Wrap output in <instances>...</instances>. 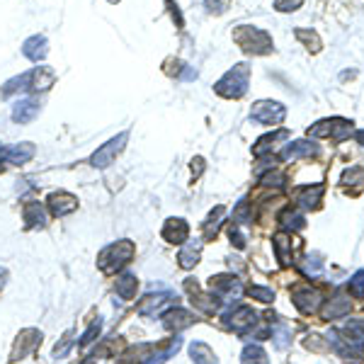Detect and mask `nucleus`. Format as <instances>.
Masks as SVG:
<instances>
[{"label":"nucleus","mask_w":364,"mask_h":364,"mask_svg":"<svg viewBox=\"0 0 364 364\" xmlns=\"http://www.w3.org/2000/svg\"><path fill=\"white\" fill-rule=\"evenodd\" d=\"M233 41H236L243 52L253 54V56L272 54V36L265 30H260V27H250V25L236 27L233 30Z\"/></svg>","instance_id":"f257e3e1"},{"label":"nucleus","mask_w":364,"mask_h":364,"mask_svg":"<svg viewBox=\"0 0 364 364\" xmlns=\"http://www.w3.org/2000/svg\"><path fill=\"white\" fill-rule=\"evenodd\" d=\"M248 83H250V66L248 63H238L231 71H226L224 78H219L214 90L226 100H238L248 93Z\"/></svg>","instance_id":"f03ea898"},{"label":"nucleus","mask_w":364,"mask_h":364,"mask_svg":"<svg viewBox=\"0 0 364 364\" xmlns=\"http://www.w3.org/2000/svg\"><path fill=\"white\" fill-rule=\"evenodd\" d=\"M133 255H136V246H133L131 241H117L100 253L98 265L105 275H114V272H119L122 267H127L129 262L133 260Z\"/></svg>","instance_id":"7ed1b4c3"},{"label":"nucleus","mask_w":364,"mask_h":364,"mask_svg":"<svg viewBox=\"0 0 364 364\" xmlns=\"http://www.w3.org/2000/svg\"><path fill=\"white\" fill-rule=\"evenodd\" d=\"M352 133H354L352 122H347V119H343V117L321 119V122H316L311 129H308V136H313V139L330 136L333 141H345V139H350Z\"/></svg>","instance_id":"20e7f679"},{"label":"nucleus","mask_w":364,"mask_h":364,"mask_svg":"<svg viewBox=\"0 0 364 364\" xmlns=\"http://www.w3.org/2000/svg\"><path fill=\"white\" fill-rule=\"evenodd\" d=\"M287 117V107L279 103H272V100H260V103L253 105L250 119L257 124H265V127H277Z\"/></svg>","instance_id":"39448f33"},{"label":"nucleus","mask_w":364,"mask_h":364,"mask_svg":"<svg viewBox=\"0 0 364 364\" xmlns=\"http://www.w3.org/2000/svg\"><path fill=\"white\" fill-rule=\"evenodd\" d=\"M127 139H129V133L122 131L119 136L109 139L105 146H100L93 153V158H90V165H93V168H107V165H112L114 160H117V156L124 151V146H127Z\"/></svg>","instance_id":"423d86ee"},{"label":"nucleus","mask_w":364,"mask_h":364,"mask_svg":"<svg viewBox=\"0 0 364 364\" xmlns=\"http://www.w3.org/2000/svg\"><path fill=\"white\" fill-rule=\"evenodd\" d=\"M292 301L303 316H311V313H316L318 308H321V303H323V294L318 292V289H313L311 284H301V287L292 289Z\"/></svg>","instance_id":"0eeeda50"},{"label":"nucleus","mask_w":364,"mask_h":364,"mask_svg":"<svg viewBox=\"0 0 364 364\" xmlns=\"http://www.w3.org/2000/svg\"><path fill=\"white\" fill-rule=\"evenodd\" d=\"M209 289L221 301H231V299H238L243 294L241 279H236L233 275H216V277H211Z\"/></svg>","instance_id":"6e6552de"},{"label":"nucleus","mask_w":364,"mask_h":364,"mask_svg":"<svg viewBox=\"0 0 364 364\" xmlns=\"http://www.w3.org/2000/svg\"><path fill=\"white\" fill-rule=\"evenodd\" d=\"M173 303H175L173 292H156V294H149L146 299H141L136 311L141 316H158V313H165L168 308H173Z\"/></svg>","instance_id":"1a4fd4ad"},{"label":"nucleus","mask_w":364,"mask_h":364,"mask_svg":"<svg viewBox=\"0 0 364 364\" xmlns=\"http://www.w3.org/2000/svg\"><path fill=\"white\" fill-rule=\"evenodd\" d=\"M233 333L238 335H246L248 330H253V325L257 323V313L253 311L250 306H238L236 311L226 313V321H224Z\"/></svg>","instance_id":"9d476101"},{"label":"nucleus","mask_w":364,"mask_h":364,"mask_svg":"<svg viewBox=\"0 0 364 364\" xmlns=\"http://www.w3.org/2000/svg\"><path fill=\"white\" fill-rule=\"evenodd\" d=\"M41 345V333L36 328H27L22 330L20 335H17L15 340V347H12V354H10V362H17V359H25L27 354H32L36 347Z\"/></svg>","instance_id":"9b49d317"},{"label":"nucleus","mask_w":364,"mask_h":364,"mask_svg":"<svg viewBox=\"0 0 364 364\" xmlns=\"http://www.w3.org/2000/svg\"><path fill=\"white\" fill-rule=\"evenodd\" d=\"M325 195L323 182H316V185H303L297 190V202L301 209H318Z\"/></svg>","instance_id":"f8f14e48"},{"label":"nucleus","mask_w":364,"mask_h":364,"mask_svg":"<svg viewBox=\"0 0 364 364\" xmlns=\"http://www.w3.org/2000/svg\"><path fill=\"white\" fill-rule=\"evenodd\" d=\"M160 236L168 243H173V246H182V243L190 238V226H187L185 219H168L163 226V231H160Z\"/></svg>","instance_id":"ddd939ff"},{"label":"nucleus","mask_w":364,"mask_h":364,"mask_svg":"<svg viewBox=\"0 0 364 364\" xmlns=\"http://www.w3.org/2000/svg\"><path fill=\"white\" fill-rule=\"evenodd\" d=\"M195 323V313L185 311V308H168L163 313V325L173 333H180V330L190 328Z\"/></svg>","instance_id":"4468645a"},{"label":"nucleus","mask_w":364,"mask_h":364,"mask_svg":"<svg viewBox=\"0 0 364 364\" xmlns=\"http://www.w3.org/2000/svg\"><path fill=\"white\" fill-rule=\"evenodd\" d=\"M321 153V149H318V144H313V141H294V144H287L282 151V160H299V158H316V156Z\"/></svg>","instance_id":"2eb2a0df"},{"label":"nucleus","mask_w":364,"mask_h":364,"mask_svg":"<svg viewBox=\"0 0 364 364\" xmlns=\"http://www.w3.org/2000/svg\"><path fill=\"white\" fill-rule=\"evenodd\" d=\"M34 153H36L34 144H15L10 149L0 151V160H6V163H12V165H22L34 158Z\"/></svg>","instance_id":"dca6fc26"},{"label":"nucleus","mask_w":364,"mask_h":364,"mask_svg":"<svg viewBox=\"0 0 364 364\" xmlns=\"http://www.w3.org/2000/svg\"><path fill=\"white\" fill-rule=\"evenodd\" d=\"M49 209H52L54 216L73 214V211L78 209V200L73 195H68V192H54V195L49 197Z\"/></svg>","instance_id":"f3484780"},{"label":"nucleus","mask_w":364,"mask_h":364,"mask_svg":"<svg viewBox=\"0 0 364 364\" xmlns=\"http://www.w3.org/2000/svg\"><path fill=\"white\" fill-rule=\"evenodd\" d=\"M350 308H352V303H350V299L345 297L343 289H338L335 292V297L328 301V306L323 308V318L325 321H335V318H343L350 313Z\"/></svg>","instance_id":"a211bd4d"},{"label":"nucleus","mask_w":364,"mask_h":364,"mask_svg":"<svg viewBox=\"0 0 364 364\" xmlns=\"http://www.w3.org/2000/svg\"><path fill=\"white\" fill-rule=\"evenodd\" d=\"M36 117H39V103L32 98L20 100V103L12 107V119H15L17 124H30V122H34Z\"/></svg>","instance_id":"6ab92c4d"},{"label":"nucleus","mask_w":364,"mask_h":364,"mask_svg":"<svg viewBox=\"0 0 364 364\" xmlns=\"http://www.w3.org/2000/svg\"><path fill=\"white\" fill-rule=\"evenodd\" d=\"M47 52H49L47 36H41V34L30 36V39L25 41V47H22V54H25L30 61H36V63H39L41 58L47 56Z\"/></svg>","instance_id":"aec40b11"},{"label":"nucleus","mask_w":364,"mask_h":364,"mask_svg":"<svg viewBox=\"0 0 364 364\" xmlns=\"http://www.w3.org/2000/svg\"><path fill=\"white\" fill-rule=\"evenodd\" d=\"M200 257H202V241H187L182 246V250H180L178 262L182 270H192L200 262Z\"/></svg>","instance_id":"412c9836"},{"label":"nucleus","mask_w":364,"mask_h":364,"mask_svg":"<svg viewBox=\"0 0 364 364\" xmlns=\"http://www.w3.org/2000/svg\"><path fill=\"white\" fill-rule=\"evenodd\" d=\"M284 139H289V131L287 129H277V131H272V133H267V136H262V139H257V144L253 146V153H255L257 158H262V156L270 153V151L275 149L277 141H284Z\"/></svg>","instance_id":"4be33fe9"},{"label":"nucleus","mask_w":364,"mask_h":364,"mask_svg":"<svg viewBox=\"0 0 364 364\" xmlns=\"http://www.w3.org/2000/svg\"><path fill=\"white\" fill-rule=\"evenodd\" d=\"M279 226H282L284 233L301 231L303 226H306V219H303V214L299 209H292V206H287V209L279 214Z\"/></svg>","instance_id":"5701e85b"},{"label":"nucleus","mask_w":364,"mask_h":364,"mask_svg":"<svg viewBox=\"0 0 364 364\" xmlns=\"http://www.w3.org/2000/svg\"><path fill=\"white\" fill-rule=\"evenodd\" d=\"M22 216H25V221H27V228H44V226H47V211H44V206H41L39 202L25 204Z\"/></svg>","instance_id":"b1692460"},{"label":"nucleus","mask_w":364,"mask_h":364,"mask_svg":"<svg viewBox=\"0 0 364 364\" xmlns=\"http://www.w3.org/2000/svg\"><path fill=\"white\" fill-rule=\"evenodd\" d=\"M54 81H56V73L52 71V68H47V66H39V68H34L32 71V83H30V87L32 90H36V93H44V90H49V87L54 85Z\"/></svg>","instance_id":"393cba45"},{"label":"nucleus","mask_w":364,"mask_h":364,"mask_svg":"<svg viewBox=\"0 0 364 364\" xmlns=\"http://www.w3.org/2000/svg\"><path fill=\"white\" fill-rule=\"evenodd\" d=\"M272 246H275V255H277L279 265L287 267L292 262V238L287 233H277L272 238Z\"/></svg>","instance_id":"a878e982"},{"label":"nucleus","mask_w":364,"mask_h":364,"mask_svg":"<svg viewBox=\"0 0 364 364\" xmlns=\"http://www.w3.org/2000/svg\"><path fill=\"white\" fill-rule=\"evenodd\" d=\"M114 289H117V297L119 299H124V301H131V299L136 297L139 282H136V277H133V275H119L117 284H114Z\"/></svg>","instance_id":"bb28decb"},{"label":"nucleus","mask_w":364,"mask_h":364,"mask_svg":"<svg viewBox=\"0 0 364 364\" xmlns=\"http://www.w3.org/2000/svg\"><path fill=\"white\" fill-rule=\"evenodd\" d=\"M190 357H192V362L195 364H219L214 350H211L206 343H192L190 345Z\"/></svg>","instance_id":"cd10ccee"},{"label":"nucleus","mask_w":364,"mask_h":364,"mask_svg":"<svg viewBox=\"0 0 364 364\" xmlns=\"http://www.w3.org/2000/svg\"><path fill=\"white\" fill-rule=\"evenodd\" d=\"M241 364H270V357L260 345H246L241 352Z\"/></svg>","instance_id":"c85d7f7f"},{"label":"nucleus","mask_w":364,"mask_h":364,"mask_svg":"<svg viewBox=\"0 0 364 364\" xmlns=\"http://www.w3.org/2000/svg\"><path fill=\"white\" fill-rule=\"evenodd\" d=\"M226 216V206H216L204 221V238H214L221 228V219Z\"/></svg>","instance_id":"c756f323"},{"label":"nucleus","mask_w":364,"mask_h":364,"mask_svg":"<svg viewBox=\"0 0 364 364\" xmlns=\"http://www.w3.org/2000/svg\"><path fill=\"white\" fill-rule=\"evenodd\" d=\"M30 83H32V71H27V73H22V76L12 78V81H8L6 87H3V98H10V95L20 93V90H27V87H30Z\"/></svg>","instance_id":"7c9ffc66"},{"label":"nucleus","mask_w":364,"mask_h":364,"mask_svg":"<svg viewBox=\"0 0 364 364\" xmlns=\"http://www.w3.org/2000/svg\"><path fill=\"white\" fill-rule=\"evenodd\" d=\"M297 39L303 41V47L308 49V52H321V36L316 34V32L311 30H297Z\"/></svg>","instance_id":"2f4dec72"},{"label":"nucleus","mask_w":364,"mask_h":364,"mask_svg":"<svg viewBox=\"0 0 364 364\" xmlns=\"http://www.w3.org/2000/svg\"><path fill=\"white\" fill-rule=\"evenodd\" d=\"M272 338H275V345L279 350L289 347V343H292V333H289V328L284 323H279L277 328H272Z\"/></svg>","instance_id":"473e14b6"},{"label":"nucleus","mask_w":364,"mask_h":364,"mask_svg":"<svg viewBox=\"0 0 364 364\" xmlns=\"http://www.w3.org/2000/svg\"><path fill=\"white\" fill-rule=\"evenodd\" d=\"M364 182V165H352L343 173V185H359Z\"/></svg>","instance_id":"72a5a7b5"},{"label":"nucleus","mask_w":364,"mask_h":364,"mask_svg":"<svg viewBox=\"0 0 364 364\" xmlns=\"http://www.w3.org/2000/svg\"><path fill=\"white\" fill-rule=\"evenodd\" d=\"M260 182H262L265 187H275V190H282L284 182H287V178H284L282 173H277V170H270V173L262 175Z\"/></svg>","instance_id":"f704fd0d"},{"label":"nucleus","mask_w":364,"mask_h":364,"mask_svg":"<svg viewBox=\"0 0 364 364\" xmlns=\"http://www.w3.org/2000/svg\"><path fill=\"white\" fill-rule=\"evenodd\" d=\"M100 330H103V318L93 321V323H90V328H87L85 333H83V338H81V347L85 350L90 343H95V340H98V335H100Z\"/></svg>","instance_id":"c9c22d12"},{"label":"nucleus","mask_w":364,"mask_h":364,"mask_svg":"<svg viewBox=\"0 0 364 364\" xmlns=\"http://www.w3.org/2000/svg\"><path fill=\"white\" fill-rule=\"evenodd\" d=\"M347 289L352 292V297H357V299L364 297V270L354 272L352 279H350V284H347Z\"/></svg>","instance_id":"e433bc0d"},{"label":"nucleus","mask_w":364,"mask_h":364,"mask_svg":"<svg viewBox=\"0 0 364 364\" xmlns=\"http://www.w3.org/2000/svg\"><path fill=\"white\" fill-rule=\"evenodd\" d=\"M248 294H250L253 299H257V301H262V303H272L275 301V292H272L270 287H250L248 289Z\"/></svg>","instance_id":"4c0bfd02"},{"label":"nucleus","mask_w":364,"mask_h":364,"mask_svg":"<svg viewBox=\"0 0 364 364\" xmlns=\"http://www.w3.org/2000/svg\"><path fill=\"white\" fill-rule=\"evenodd\" d=\"M206 10L211 12V15H221V12L228 10V6H231V0H204Z\"/></svg>","instance_id":"58836bf2"},{"label":"nucleus","mask_w":364,"mask_h":364,"mask_svg":"<svg viewBox=\"0 0 364 364\" xmlns=\"http://www.w3.org/2000/svg\"><path fill=\"white\" fill-rule=\"evenodd\" d=\"M303 6V0H275V10L279 12H294Z\"/></svg>","instance_id":"ea45409f"},{"label":"nucleus","mask_w":364,"mask_h":364,"mask_svg":"<svg viewBox=\"0 0 364 364\" xmlns=\"http://www.w3.org/2000/svg\"><path fill=\"white\" fill-rule=\"evenodd\" d=\"M73 347V338H71V333L66 335V338H63V343L61 345H56V347H54V357H66L68 354V350Z\"/></svg>","instance_id":"a19ab883"},{"label":"nucleus","mask_w":364,"mask_h":364,"mask_svg":"<svg viewBox=\"0 0 364 364\" xmlns=\"http://www.w3.org/2000/svg\"><path fill=\"white\" fill-rule=\"evenodd\" d=\"M231 241L236 243L238 248H246V241H248V238H246V233L241 231V224H233V226H231Z\"/></svg>","instance_id":"79ce46f5"},{"label":"nucleus","mask_w":364,"mask_h":364,"mask_svg":"<svg viewBox=\"0 0 364 364\" xmlns=\"http://www.w3.org/2000/svg\"><path fill=\"white\" fill-rule=\"evenodd\" d=\"M318 272H321V260H318L316 255L308 257L306 265H303V275H311V277H316Z\"/></svg>","instance_id":"37998d69"},{"label":"nucleus","mask_w":364,"mask_h":364,"mask_svg":"<svg viewBox=\"0 0 364 364\" xmlns=\"http://www.w3.org/2000/svg\"><path fill=\"white\" fill-rule=\"evenodd\" d=\"M202 168H204V160H202V158H195V160H192V173L200 175Z\"/></svg>","instance_id":"c03bdc74"},{"label":"nucleus","mask_w":364,"mask_h":364,"mask_svg":"<svg viewBox=\"0 0 364 364\" xmlns=\"http://www.w3.org/2000/svg\"><path fill=\"white\" fill-rule=\"evenodd\" d=\"M6 279H8V270L6 267H0V289L6 287Z\"/></svg>","instance_id":"a18cd8bd"},{"label":"nucleus","mask_w":364,"mask_h":364,"mask_svg":"<svg viewBox=\"0 0 364 364\" xmlns=\"http://www.w3.org/2000/svg\"><path fill=\"white\" fill-rule=\"evenodd\" d=\"M354 139H357L359 144L364 146V129H362V131H354Z\"/></svg>","instance_id":"49530a36"},{"label":"nucleus","mask_w":364,"mask_h":364,"mask_svg":"<svg viewBox=\"0 0 364 364\" xmlns=\"http://www.w3.org/2000/svg\"><path fill=\"white\" fill-rule=\"evenodd\" d=\"M0 151H3V146H0Z\"/></svg>","instance_id":"de8ad7c7"}]
</instances>
